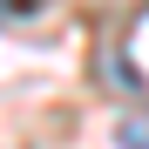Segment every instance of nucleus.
<instances>
[{"label": "nucleus", "mask_w": 149, "mask_h": 149, "mask_svg": "<svg viewBox=\"0 0 149 149\" xmlns=\"http://www.w3.org/2000/svg\"><path fill=\"white\" fill-rule=\"evenodd\" d=\"M115 142H122V149H149V109H142V115H122V122H115Z\"/></svg>", "instance_id": "1"}, {"label": "nucleus", "mask_w": 149, "mask_h": 149, "mask_svg": "<svg viewBox=\"0 0 149 149\" xmlns=\"http://www.w3.org/2000/svg\"><path fill=\"white\" fill-rule=\"evenodd\" d=\"M7 14H14V7H7V0H0V27H7Z\"/></svg>", "instance_id": "2"}]
</instances>
